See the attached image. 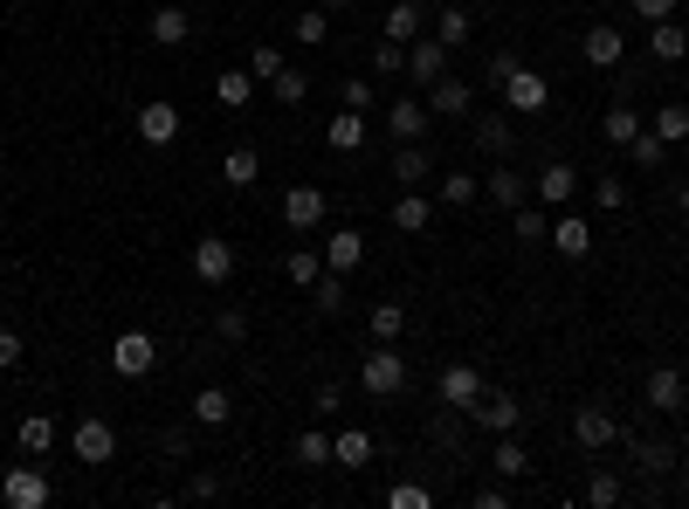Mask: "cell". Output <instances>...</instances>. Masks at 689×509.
I'll return each instance as SVG.
<instances>
[{
  "mask_svg": "<svg viewBox=\"0 0 689 509\" xmlns=\"http://www.w3.org/2000/svg\"><path fill=\"white\" fill-rule=\"evenodd\" d=\"M579 48H586V63H593V69H621L627 63V35L614 29V21H593Z\"/></svg>",
  "mask_w": 689,
  "mask_h": 509,
  "instance_id": "obj_14",
  "label": "cell"
},
{
  "mask_svg": "<svg viewBox=\"0 0 689 509\" xmlns=\"http://www.w3.org/2000/svg\"><path fill=\"white\" fill-rule=\"evenodd\" d=\"M427 220H435V200L400 186V200H393V227H400V235H427Z\"/></svg>",
  "mask_w": 689,
  "mask_h": 509,
  "instance_id": "obj_24",
  "label": "cell"
},
{
  "mask_svg": "<svg viewBox=\"0 0 689 509\" xmlns=\"http://www.w3.org/2000/svg\"><path fill=\"white\" fill-rule=\"evenodd\" d=\"M214 97L227 111H248V97H255V69H221L214 76Z\"/></svg>",
  "mask_w": 689,
  "mask_h": 509,
  "instance_id": "obj_32",
  "label": "cell"
},
{
  "mask_svg": "<svg viewBox=\"0 0 689 509\" xmlns=\"http://www.w3.org/2000/svg\"><path fill=\"white\" fill-rule=\"evenodd\" d=\"M586 509H614L621 502V475H607V468H593V475H586Z\"/></svg>",
  "mask_w": 689,
  "mask_h": 509,
  "instance_id": "obj_41",
  "label": "cell"
},
{
  "mask_svg": "<svg viewBox=\"0 0 689 509\" xmlns=\"http://www.w3.org/2000/svg\"><path fill=\"white\" fill-rule=\"evenodd\" d=\"M138 138L159 151V145H173L180 138V104H166V97H152V104L138 111Z\"/></svg>",
  "mask_w": 689,
  "mask_h": 509,
  "instance_id": "obj_15",
  "label": "cell"
},
{
  "mask_svg": "<svg viewBox=\"0 0 689 509\" xmlns=\"http://www.w3.org/2000/svg\"><path fill=\"white\" fill-rule=\"evenodd\" d=\"M682 220H689V186H682Z\"/></svg>",
  "mask_w": 689,
  "mask_h": 509,
  "instance_id": "obj_61",
  "label": "cell"
},
{
  "mask_svg": "<svg viewBox=\"0 0 689 509\" xmlns=\"http://www.w3.org/2000/svg\"><path fill=\"white\" fill-rule=\"evenodd\" d=\"M648 48H655V63H682L689 56V29L669 14V21H648Z\"/></svg>",
  "mask_w": 689,
  "mask_h": 509,
  "instance_id": "obj_23",
  "label": "cell"
},
{
  "mask_svg": "<svg viewBox=\"0 0 689 509\" xmlns=\"http://www.w3.org/2000/svg\"><path fill=\"white\" fill-rule=\"evenodd\" d=\"M21 365V338H14V330H0V372H14Z\"/></svg>",
  "mask_w": 689,
  "mask_h": 509,
  "instance_id": "obj_57",
  "label": "cell"
},
{
  "mask_svg": "<svg viewBox=\"0 0 689 509\" xmlns=\"http://www.w3.org/2000/svg\"><path fill=\"white\" fill-rule=\"evenodd\" d=\"M297 468H331V434H297Z\"/></svg>",
  "mask_w": 689,
  "mask_h": 509,
  "instance_id": "obj_44",
  "label": "cell"
},
{
  "mask_svg": "<svg viewBox=\"0 0 689 509\" xmlns=\"http://www.w3.org/2000/svg\"><path fill=\"white\" fill-rule=\"evenodd\" d=\"M221 180L227 186H255V180H263V151H255V145H235V151H227V159H221Z\"/></svg>",
  "mask_w": 689,
  "mask_h": 509,
  "instance_id": "obj_27",
  "label": "cell"
},
{
  "mask_svg": "<svg viewBox=\"0 0 689 509\" xmlns=\"http://www.w3.org/2000/svg\"><path fill=\"white\" fill-rule=\"evenodd\" d=\"M497 90H503V104H510V111H518V117H538V111L552 104V90H545V76H531L524 63H518V69H510V76H503V83H497Z\"/></svg>",
  "mask_w": 689,
  "mask_h": 509,
  "instance_id": "obj_8",
  "label": "cell"
},
{
  "mask_svg": "<svg viewBox=\"0 0 689 509\" xmlns=\"http://www.w3.org/2000/svg\"><path fill=\"white\" fill-rule=\"evenodd\" d=\"M627 448H634V468H648V475L676 468V448H662V441H627Z\"/></svg>",
  "mask_w": 689,
  "mask_h": 509,
  "instance_id": "obj_42",
  "label": "cell"
},
{
  "mask_svg": "<svg viewBox=\"0 0 689 509\" xmlns=\"http://www.w3.org/2000/svg\"><path fill=\"white\" fill-rule=\"evenodd\" d=\"M469 111H476V90L463 76H435L427 83V117H469Z\"/></svg>",
  "mask_w": 689,
  "mask_h": 509,
  "instance_id": "obj_12",
  "label": "cell"
},
{
  "mask_svg": "<svg viewBox=\"0 0 689 509\" xmlns=\"http://www.w3.org/2000/svg\"><path fill=\"white\" fill-rule=\"evenodd\" d=\"M359 386L373 393V399H393L400 386H407V359L393 344H379V351H366V365H359Z\"/></svg>",
  "mask_w": 689,
  "mask_h": 509,
  "instance_id": "obj_3",
  "label": "cell"
},
{
  "mask_svg": "<svg viewBox=\"0 0 689 509\" xmlns=\"http://www.w3.org/2000/svg\"><path fill=\"white\" fill-rule=\"evenodd\" d=\"M387 132H393L400 145L427 138V104H414V97H393V104H387Z\"/></svg>",
  "mask_w": 689,
  "mask_h": 509,
  "instance_id": "obj_22",
  "label": "cell"
},
{
  "mask_svg": "<svg viewBox=\"0 0 689 509\" xmlns=\"http://www.w3.org/2000/svg\"><path fill=\"white\" fill-rule=\"evenodd\" d=\"M642 393H648L655 414H682V406H689V378H682L676 365H655V372L642 378Z\"/></svg>",
  "mask_w": 689,
  "mask_h": 509,
  "instance_id": "obj_11",
  "label": "cell"
},
{
  "mask_svg": "<svg viewBox=\"0 0 689 509\" xmlns=\"http://www.w3.org/2000/svg\"><path fill=\"white\" fill-rule=\"evenodd\" d=\"M284 275H290V290H311L318 275H324V255L318 248H290V262H284Z\"/></svg>",
  "mask_w": 689,
  "mask_h": 509,
  "instance_id": "obj_36",
  "label": "cell"
},
{
  "mask_svg": "<svg viewBox=\"0 0 689 509\" xmlns=\"http://www.w3.org/2000/svg\"><path fill=\"white\" fill-rule=\"evenodd\" d=\"M324 145H331V151H359V145H366V111H345V104H338V117L324 124Z\"/></svg>",
  "mask_w": 689,
  "mask_h": 509,
  "instance_id": "obj_25",
  "label": "cell"
},
{
  "mask_svg": "<svg viewBox=\"0 0 689 509\" xmlns=\"http://www.w3.org/2000/svg\"><path fill=\"white\" fill-rule=\"evenodd\" d=\"M311 310H318V317H338V310H345V275H338V269H324L318 283H311Z\"/></svg>",
  "mask_w": 689,
  "mask_h": 509,
  "instance_id": "obj_34",
  "label": "cell"
},
{
  "mask_svg": "<svg viewBox=\"0 0 689 509\" xmlns=\"http://www.w3.org/2000/svg\"><path fill=\"white\" fill-rule=\"evenodd\" d=\"M627 8L642 14V21H669V14H676V0H627Z\"/></svg>",
  "mask_w": 689,
  "mask_h": 509,
  "instance_id": "obj_56",
  "label": "cell"
},
{
  "mask_svg": "<svg viewBox=\"0 0 689 509\" xmlns=\"http://www.w3.org/2000/svg\"><path fill=\"white\" fill-rule=\"evenodd\" d=\"M166 454H173V462H193V434H187V427H166V441H159Z\"/></svg>",
  "mask_w": 689,
  "mask_h": 509,
  "instance_id": "obj_54",
  "label": "cell"
},
{
  "mask_svg": "<svg viewBox=\"0 0 689 509\" xmlns=\"http://www.w3.org/2000/svg\"><path fill=\"white\" fill-rule=\"evenodd\" d=\"M648 132H655L662 145H682V138H689V111H682V104H662V111L648 117Z\"/></svg>",
  "mask_w": 689,
  "mask_h": 509,
  "instance_id": "obj_39",
  "label": "cell"
},
{
  "mask_svg": "<svg viewBox=\"0 0 689 509\" xmlns=\"http://www.w3.org/2000/svg\"><path fill=\"white\" fill-rule=\"evenodd\" d=\"M152 365H159V344H152V330H118L111 372H118V378H145Z\"/></svg>",
  "mask_w": 689,
  "mask_h": 509,
  "instance_id": "obj_5",
  "label": "cell"
},
{
  "mask_svg": "<svg viewBox=\"0 0 689 509\" xmlns=\"http://www.w3.org/2000/svg\"><path fill=\"white\" fill-rule=\"evenodd\" d=\"M510 227H518V241H545V235H552V220H545V207H531V200H524V207H518V214H510Z\"/></svg>",
  "mask_w": 689,
  "mask_h": 509,
  "instance_id": "obj_47",
  "label": "cell"
},
{
  "mask_svg": "<svg viewBox=\"0 0 689 509\" xmlns=\"http://www.w3.org/2000/svg\"><path fill=\"white\" fill-rule=\"evenodd\" d=\"M490 159H510V145H518V132H510V117H476V132H469Z\"/></svg>",
  "mask_w": 689,
  "mask_h": 509,
  "instance_id": "obj_33",
  "label": "cell"
},
{
  "mask_svg": "<svg viewBox=\"0 0 689 509\" xmlns=\"http://www.w3.org/2000/svg\"><path fill=\"white\" fill-rule=\"evenodd\" d=\"M248 69H255V76H263V83H269V76H284L290 63H284V48H269V42H255V56H248Z\"/></svg>",
  "mask_w": 689,
  "mask_h": 509,
  "instance_id": "obj_51",
  "label": "cell"
},
{
  "mask_svg": "<svg viewBox=\"0 0 689 509\" xmlns=\"http://www.w3.org/2000/svg\"><path fill=\"white\" fill-rule=\"evenodd\" d=\"M48 448H56V420H48V414H29V420H21V454L35 462V454H48Z\"/></svg>",
  "mask_w": 689,
  "mask_h": 509,
  "instance_id": "obj_37",
  "label": "cell"
},
{
  "mask_svg": "<svg viewBox=\"0 0 689 509\" xmlns=\"http://www.w3.org/2000/svg\"><path fill=\"white\" fill-rule=\"evenodd\" d=\"M510 502V482H503V489H476V509H503Z\"/></svg>",
  "mask_w": 689,
  "mask_h": 509,
  "instance_id": "obj_60",
  "label": "cell"
},
{
  "mask_svg": "<svg viewBox=\"0 0 689 509\" xmlns=\"http://www.w3.org/2000/svg\"><path fill=\"white\" fill-rule=\"evenodd\" d=\"M331 462H338V468H366V462H373V434H366V427L331 434Z\"/></svg>",
  "mask_w": 689,
  "mask_h": 509,
  "instance_id": "obj_28",
  "label": "cell"
},
{
  "mask_svg": "<svg viewBox=\"0 0 689 509\" xmlns=\"http://www.w3.org/2000/svg\"><path fill=\"white\" fill-rule=\"evenodd\" d=\"M373 76H407V48L400 42H379L373 48Z\"/></svg>",
  "mask_w": 689,
  "mask_h": 509,
  "instance_id": "obj_49",
  "label": "cell"
},
{
  "mask_svg": "<svg viewBox=\"0 0 689 509\" xmlns=\"http://www.w3.org/2000/svg\"><path fill=\"white\" fill-rule=\"evenodd\" d=\"M558 255H566V262H586V255H593V227H586L579 214H558L552 220V235H545Z\"/></svg>",
  "mask_w": 689,
  "mask_h": 509,
  "instance_id": "obj_20",
  "label": "cell"
},
{
  "mask_svg": "<svg viewBox=\"0 0 689 509\" xmlns=\"http://www.w3.org/2000/svg\"><path fill=\"white\" fill-rule=\"evenodd\" d=\"M284 227H290V235H311V227H324V186H290V193H284Z\"/></svg>",
  "mask_w": 689,
  "mask_h": 509,
  "instance_id": "obj_13",
  "label": "cell"
},
{
  "mask_svg": "<svg viewBox=\"0 0 689 509\" xmlns=\"http://www.w3.org/2000/svg\"><path fill=\"white\" fill-rule=\"evenodd\" d=\"M642 132H648V124H642V117H634L627 104H614V111H607V117H600V138H607V145H634V138H642Z\"/></svg>",
  "mask_w": 689,
  "mask_h": 509,
  "instance_id": "obj_35",
  "label": "cell"
},
{
  "mask_svg": "<svg viewBox=\"0 0 689 509\" xmlns=\"http://www.w3.org/2000/svg\"><path fill=\"white\" fill-rule=\"evenodd\" d=\"M435 393H442V406H455V414H463V406L482 393V372L476 365H463V359H455V365H442V378H435Z\"/></svg>",
  "mask_w": 689,
  "mask_h": 509,
  "instance_id": "obj_18",
  "label": "cell"
},
{
  "mask_svg": "<svg viewBox=\"0 0 689 509\" xmlns=\"http://www.w3.org/2000/svg\"><path fill=\"white\" fill-rule=\"evenodd\" d=\"M193 420H200V427H227V420H235V399H227V386H200V393H193Z\"/></svg>",
  "mask_w": 689,
  "mask_h": 509,
  "instance_id": "obj_29",
  "label": "cell"
},
{
  "mask_svg": "<svg viewBox=\"0 0 689 509\" xmlns=\"http://www.w3.org/2000/svg\"><path fill=\"white\" fill-rule=\"evenodd\" d=\"M187 496H193V502H214V496H221V475H208V468H200V475L187 482Z\"/></svg>",
  "mask_w": 689,
  "mask_h": 509,
  "instance_id": "obj_55",
  "label": "cell"
},
{
  "mask_svg": "<svg viewBox=\"0 0 689 509\" xmlns=\"http://www.w3.org/2000/svg\"><path fill=\"white\" fill-rule=\"evenodd\" d=\"M682 496H689V462H682Z\"/></svg>",
  "mask_w": 689,
  "mask_h": 509,
  "instance_id": "obj_62",
  "label": "cell"
},
{
  "mask_svg": "<svg viewBox=\"0 0 689 509\" xmlns=\"http://www.w3.org/2000/svg\"><path fill=\"white\" fill-rule=\"evenodd\" d=\"M145 35L159 42V48H180V42L193 35V14H187V8H166V0H159V8L145 14Z\"/></svg>",
  "mask_w": 689,
  "mask_h": 509,
  "instance_id": "obj_19",
  "label": "cell"
},
{
  "mask_svg": "<svg viewBox=\"0 0 689 509\" xmlns=\"http://www.w3.org/2000/svg\"><path fill=\"white\" fill-rule=\"evenodd\" d=\"M145 8H159V0H145Z\"/></svg>",
  "mask_w": 689,
  "mask_h": 509,
  "instance_id": "obj_64",
  "label": "cell"
},
{
  "mask_svg": "<svg viewBox=\"0 0 689 509\" xmlns=\"http://www.w3.org/2000/svg\"><path fill=\"white\" fill-rule=\"evenodd\" d=\"M387 509H435V489H421V482H393Z\"/></svg>",
  "mask_w": 689,
  "mask_h": 509,
  "instance_id": "obj_48",
  "label": "cell"
},
{
  "mask_svg": "<svg viewBox=\"0 0 689 509\" xmlns=\"http://www.w3.org/2000/svg\"><path fill=\"white\" fill-rule=\"evenodd\" d=\"M359 262H366V235H359V227H331V235H324V269L352 275Z\"/></svg>",
  "mask_w": 689,
  "mask_h": 509,
  "instance_id": "obj_16",
  "label": "cell"
},
{
  "mask_svg": "<svg viewBox=\"0 0 689 509\" xmlns=\"http://www.w3.org/2000/svg\"><path fill=\"white\" fill-rule=\"evenodd\" d=\"M463 414L482 427V434H518V420H524V406L518 399H510V393H490V386H482L469 406H463Z\"/></svg>",
  "mask_w": 689,
  "mask_h": 509,
  "instance_id": "obj_2",
  "label": "cell"
},
{
  "mask_svg": "<svg viewBox=\"0 0 689 509\" xmlns=\"http://www.w3.org/2000/svg\"><path fill=\"white\" fill-rule=\"evenodd\" d=\"M510 69H518V56H510V48H503V56H490V69H482V76H490V83H503Z\"/></svg>",
  "mask_w": 689,
  "mask_h": 509,
  "instance_id": "obj_59",
  "label": "cell"
},
{
  "mask_svg": "<svg viewBox=\"0 0 689 509\" xmlns=\"http://www.w3.org/2000/svg\"><path fill=\"white\" fill-rule=\"evenodd\" d=\"M662 151H669V145H662L655 132H642V138H634V145H627V159H634V166H642V172H655V166H662Z\"/></svg>",
  "mask_w": 689,
  "mask_h": 509,
  "instance_id": "obj_50",
  "label": "cell"
},
{
  "mask_svg": "<svg viewBox=\"0 0 689 509\" xmlns=\"http://www.w3.org/2000/svg\"><path fill=\"white\" fill-rule=\"evenodd\" d=\"M269 97H276L284 111H297L303 97H311V76H303V69H284V76H269Z\"/></svg>",
  "mask_w": 689,
  "mask_h": 509,
  "instance_id": "obj_40",
  "label": "cell"
},
{
  "mask_svg": "<svg viewBox=\"0 0 689 509\" xmlns=\"http://www.w3.org/2000/svg\"><path fill=\"white\" fill-rule=\"evenodd\" d=\"M69 454H76L84 468H104L111 454H118V427H111V420H97V414H90V420H76V427H69Z\"/></svg>",
  "mask_w": 689,
  "mask_h": 509,
  "instance_id": "obj_1",
  "label": "cell"
},
{
  "mask_svg": "<svg viewBox=\"0 0 689 509\" xmlns=\"http://www.w3.org/2000/svg\"><path fill=\"white\" fill-rule=\"evenodd\" d=\"M427 172H435V159L421 151V138H414V145H393V180H400V186H421Z\"/></svg>",
  "mask_w": 689,
  "mask_h": 509,
  "instance_id": "obj_31",
  "label": "cell"
},
{
  "mask_svg": "<svg viewBox=\"0 0 689 509\" xmlns=\"http://www.w3.org/2000/svg\"><path fill=\"white\" fill-rule=\"evenodd\" d=\"M324 8H352V0H324Z\"/></svg>",
  "mask_w": 689,
  "mask_h": 509,
  "instance_id": "obj_63",
  "label": "cell"
},
{
  "mask_svg": "<svg viewBox=\"0 0 689 509\" xmlns=\"http://www.w3.org/2000/svg\"><path fill=\"white\" fill-rule=\"evenodd\" d=\"M573 441H579L586 454H600V448H614V441H627V434H621V420L607 414L600 399H586L579 414H573Z\"/></svg>",
  "mask_w": 689,
  "mask_h": 509,
  "instance_id": "obj_4",
  "label": "cell"
},
{
  "mask_svg": "<svg viewBox=\"0 0 689 509\" xmlns=\"http://www.w3.org/2000/svg\"><path fill=\"white\" fill-rule=\"evenodd\" d=\"M469 35H476V14L463 8V0H448V8L435 14V42H442V48H463Z\"/></svg>",
  "mask_w": 689,
  "mask_h": 509,
  "instance_id": "obj_26",
  "label": "cell"
},
{
  "mask_svg": "<svg viewBox=\"0 0 689 509\" xmlns=\"http://www.w3.org/2000/svg\"><path fill=\"white\" fill-rule=\"evenodd\" d=\"M193 275H200L208 290H221L227 275H235V241H227V235H200V241H193Z\"/></svg>",
  "mask_w": 689,
  "mask_h": 509,
  "instance_id": "obj_7",
  "label": "cell"
},
{
  "mask_svg": "<svg viewBox=\"0 0 689 509\" xmlns=\"http://www.w3.org/2000/svg\"><path fill=\"white\" fill-rule=\"evenodd\" d=\"M490 468H497L503 482L531 475V454H524V441H518V434H497V448H490Z\"/></svg>",
  "mask_w": 689,
  "mask_h": 509,
  "instance_id": "obj_30",
  "label": "cell"
},
{
  "mask_svg": "<svg viewBox=\"0 0 689 509\" xmlns=\"http://www.w3.org/2000/svg\"><path fill=\"white\" fill-rule=\"evenodd\" d=\"M573 193H579V166L573 159H552L538 180H531V200H545V207H573Z\"/></svg>",
  "mask_w": 689,
  "mask_h": 509,
  "instance_id": "obj_9",
  "label": "cell"
},
{
  "mask_svg": "<svg viewBox=\"0 0 689 509\" xmlns=\"http://www.w3.org/2000/svg\"><path fill=\"white\" fill-rule=\"evenodd\" d=\"M469 200H482V180H469V172H448L435 186V207H469Z\"/></svg>",
  "mask_w": 689,
  "mask_h": 509,
  "instance_id": "obj_38",
  "label": "cell"
},
{
  "mask_svg": "<svg viewBox=\"0 0 689 509\" xmlns=\"http://www.w3.org/2000/svg\"><path fill=\"white\" fill-rule=\"evenodd\" d=\"M311 406H318V414H338L345 393H338V386H318V399H311Z\"/></svg>",
  "mask_w": 689,
  "mask_h": 509,
  "instance_id": "obj_58",
  "label": "cell"
},
{
  "mask_svg": "<svg viewBox=\"0 0 689 509\" xmlns=\"http://www.w3.org/2000/svg\"><path fill=\"white\" fill-rule=\"evenodd\" d=\"M214 330H221L227 344H242V338H248V310H221V317H214Z\"/></svg>",
  "mask_w": 689,
  "mask_h": 509,
  "instance_id": "obj_52",
  "label": "cell"
},
{
  "mask_svg": "<svg viewBox=\"0 0 689 509\" xmlns=\"http://www.w3.org/2000/svg\"><path fill=\"white\" fill-rule=\"evenodd\" d=\"M324 35H331V8L318 0V8H303V14H297V42H303V48H318Z\"/></svg>",
  "mask_w": 689,
  "mask_h": 509,
  "instance_id": "obj_43",
  "label": "cell"
},
{
  "mask_svg": "<svg viewBox=\"0 0 689 509\" xmlns=\"http://www.w3.org/2000/svg\"><path fill=\"white\" fill-rule=\"evenodd\" d=\"M593 207H600V214H621V207H627L621 172H600V180H593Z\"/></svg>",
  "mask_w": 689,
  "mask_h": 509,
  "instance_id": "obj_45",
  "label": "cell"
},
{
  "mask_svg": "<svg viewBox=\"0 0 689 509\" xmlns=\"http://www.w3.org/2000/svg\"><path fill=\"white\" fill-rule=\"evenodd\" d=\"M448 56H455V48H442L435 35L407 42V76H414V83H435V76H448Z\"/></svg>",
  "mask_w": 689,
  "mask_h": 509,
  "instance_id": "obj_17",
  "label": "cell"
},
{
  "mask_svg": "<svg viewBox=\"0 0 689 509\" xmlns=\"http://www.w3.org/2000/svg\"><path fill=\"white\" fill-rule=\"evenodd\" d=\"M400 330H407V310H400V303H373V338H379V344H393Z\"/></svg>",
  "mask_w": 689,
  "mask_h": 509,
  "instance_id": "obj_46",
  "label": "cell"
},
{
  "mask_svg": "<svg viewBox=\"0 0 689 509\" xmlns=\"http://www.w3.org/2000/svg\"><path fill=\"white\" fill-rule=\"evenodd\" d=\"M345 111H373V83L366 76H345Z\"/></svg>",
  "mask_w": 689,
  "mask_h": 509,
  "instance_id": "obj_53",
  "label": "cell"
},
{
  "mask_svg": "<svg viewBox=\"0 0 689 509\" xmlns=\"http://www.w3.org/2000/svg\"><path fill=\"white\" fill-rule=\"evenodd\" d=\"M379 29H387V42H400V48H407V42H421V35H427V14H421V0H393Z\"/></svg>",
  "mask_w": 689,
  "mask_h": 509,
  "instance_id": "obj_21",
  "label": "cell"
},
{
  "mask_svg": "<svg viewBox=\"0 0 689 509\" xmlns=\"http://www.w3.org/2000/svg\"><path fill=\"white\" fill-rule=\"evenodd\" d=\"M482 200H497L503 214H518L524 200H531V180H524V172L510 166V159H497V166H490V180H482Z\"/></svg>",
  "mask_w": 689,
  "mask_h": 509,
  "instance_id": "obj_10",
  "label": "cell"
},
{
  "mask_svg": "<svg viewBox=\"0 0 689 509\" xmlns=\"http://www.w3.org/2000/svg\"><path fill=\"white\" fill-rule=\"evenodd\" d=\"M0 502H8V509H42L48 502V475L35 462H14L8 475H0Z\"/></svg>",
  "mask_w": 689,
  "mask_h": 509,
  "instance_id": "obj_6",
  "label": "cell"
}]
</instances>
